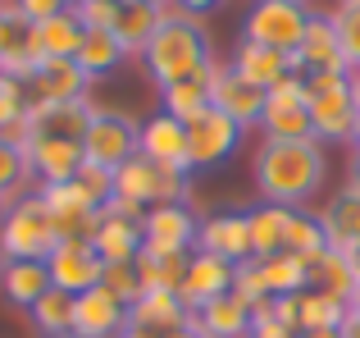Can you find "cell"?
I'll use <instances>...</instances> for the list:
<instances>
[{"mask_svg":"<svg viewBox=\"0 0 360 338\" xmlns=\"http://www.w3.org/2000/svg\"><path fill=\"white\" fill-rule=\"evenodd\" d=\"M324 178H328V156L324 142H315V137H306V142H260V151H255V187L274 206L306 211V201L324 187Z\"/></svg>","mask_w":360,"mask_h":338,"instance_id":"1","label":"cell"},{"mask_svg":"<svg viewBox=\"0 0 360 338\" xmlns=\"http://www.w3.org/2000/svg\"><path fill=\"white\" fill-rule=\"evenodd\" d=\"M146 73L155 78V87H174V82L196 78L201 69L214 64L210 32L201 27V18H160V32L146 46Z\"/></svg>","mask_w":360,"mask_h":338,"instance_id":"2","label":"cell"},{"mask_svg":"<svg viewBox=\"0 0 360 338\" xmlns=\"http://www.w3.org/2000/svg\"><path fill=\"white\" fill-rule=\"evenodd\" d=\"M60 242L51 224V211H46L41 192L23 196L18 206H9L0 215V256L5 261H46Z\"/></svg>","mask_w":360,"mask_h":338,"instance_id":"3","label":"cell"},{"mask_svg":"<svg viewBox=\"0 0 360 338\" xmlns=\"http://www.w3.org/2000/svg\"><path fill=\"white\" fill-rule=\"evenodd\" d=\"M260 133H264V142H306V137H315V124H310V73L306 69H288V78L269 92L264 115H260Z\"/></svg>","mask_w":360,"mask_h":338,"instance_id":"4","label":"cell"},{"mask_svg":"<svg viewBox=\"0 0 360 338\" xmlns=\"http://www.w3.org/2000/svg\"><path fill=\"white\" fill-rule=\"evenodd\" d=\"M115 196L141 206V211H150V206H178V201L192 196V178L183 169H169V165L146 161V156H132L128 165L115 169Z\"/></svg>","mask_w":360,"mask_h":338,"instance_id":"5","label":"cell"},{"mask_svg":"<svg viewBox=\"0 0 360 338\" xmlns=\"http://www.w3.org/2000/svg\"><path fill=\"white\" fill-rule=\"evenodd\" d=\"M356 106L352 73H310V124L319 142H352Z\"/></svg>","mask_w":360,"mask_h":338,"instance_id":"6","label":"cell"},{"mask_svg":"<svg viewBox=\"0 0 360 338\" xmlns=\"http://www.w3.org/2000/svg\"><path fill=\"white\" fill-rule=\"evenodd\" d=\"M310 27V9L306 5H292V0H255L246 9V23H242V42L255 46H269L278 55H292L301 46Z\"/></svg>","mask_w":360,"mask_h":338,"instance_id":"7","label":"cell"},{"mask_svg":"<svg viewBox=\"0 0 360 338\" xmlns=\"http://www.w3.org/2000/svg\"><path fill=\"white\" fill-rule=\"evenodd\" d=\"M137 142H141V124L123 110H96L82 133V161L87 165H101V169H119L137 156Z\"/></svg>","mask_w":360,"mask_h":338,"instance_id":"8","label":"cell"},{"mask_svg":"<svg viewBox=\"0 0 360 338\" xmlns=\"http://www.w3.org/2000/svg\"><path fill=\"white\" fill-rule=\"evenodd\" d=\"M246 128L233 124L224 110H201L196 119H187V156H192V169H214L229 156H238Z\"/></svg>","mask_w":360,"mask_h":338,"instance_id":"9","label":"cell"},{"mask_svg":"<svg viewBox=\"0 0 360 338\" xmlns=\"http://www.w3.org/2000/svg\"><path fill=\"white\" fill-rule=\"evenodd\" d=\"M51 211V224L60 233V242H91L101 229V206L82 192L78 183H55V187H37Z\"/></svg>","mask_w":360,"mask_h":338,"instance_id":"10","label":"cell"},{"mask_svg":"<svg viewBox=\"0 0 360 338\" xmlns=\"http://www.w3.org/2000/svg\"><path fill=\"white\" fill-rule=\"evenodd\" d=\"M196 229H201V220L187 211V201H178V206H150L146 220H141L146 251H165V256L196 251Z\"/></svg>","mask_w":360,"mask_h":338,"instance_id":"11","label":"cell"},{"mask_svg":"<svg viewBox=\"0 0 360 338\" xmlns=\"http://www.w3.org/2000/svg\"><path fill=\"white\" fill-rule=\"evenodd\" d=\"M46 270H51V288L82 297L87 288L101 284L105 261L96 256V247H91V242H55V251L46 256Z\"/></svg>","mask_w":360,"mask_h":338,"instance_id":"12","label":"cell"},{"mask_svg":"<svg viewBox=\"0 0 360 338\" xmlns=\"http://www.w3.org/2000/svg\"><path fill=\"white\" fill-rule=\"evenodd\" d=\"M196 251H210V256L229 261V265L251 261V224H246V211L205 215L201 229H196Z\"/></svg>","mask_w":360,"mask_h":338,"instance_id":"13","label":"cell"},{"mask_svg":"<svg viewBox=\"0 0 360 338\" xmlns=\"http://www.w3.org/2000/svg\"><path fill=\"white\" fill-rule=\"evenodd\" d=\"M91 115H96L91 101H32L27 128H32V137H51V142H82Z\"/></svg>","mask_w":360,"mask_h":338,"instance_id":"14","label":"cell"},{"mask_svg":"<svg viewBox=\"0 0 360 338\" xmlns=\"http://www.w3.org/2000/svg\"><path fill=\"white\" fill-rule=\"evenodd\" d=\"M128 306L105 288H87L82 297H73V334L78 338H119L128 330Z\"/></svg>","mask_w":360,"mask_h":338,"instance_id":"15","label":"cell"},{"mask_svg":"<svg viewBox=\"0 0 360 338\" xmlns=\"http://www.w3.org/2000/svg\"><path fill=\"white\" fill-rule=\"evenodd\" d=\"M233 270H238V265L210 256V251H192V261H187V279H183V288H178L183 306H187V311H201V306L229 297L233 293Z\"/></svg>","mask_w":360,"mask_h":338,"instance_id":"16","label":"cell"},{"mask_svg":"<svg viewBox=\"0 0 360 338\" xmlns=\"http://www.w3.org/2000/svg\"><path fill=\"white\" fill-rule=\"evenodd\" d=\"M137 156L192 174V156H187V124H183V119H174V115H165V110H160V115H150L146 124H141Z\"/></svg>","mask_w":360,"mask_h":338,"instance_id":"17","label":"cell"},{"mask_svg":"<svg viewBox=\"0 0 360 338\" xmlns=\"http://www.w3.org/2000/svg\"><path fill=\"white\" fill-rule=\"evenodd\" d=\"M128 320L137 325V330L155 334V338H169V334H178V330H187V325H192V311L183 306V297H178V293L146 288V293L128 306Z\"/></svg>","mask_w":360,"mask_h":338,"instance_id":"18","label":"cell"},{"mask_svg":"<svg viewBox=\"0 0 360 338\" xmlns=\"http://www.w3.org/2000/svg\"><path fill=\"white\" fill-rule=\"evenodd\" d=\"M292 55L306 64V73H352V64L342 60V42H338L333 14H310V27Z\"/></svg>","mask_w":360,"mask_h":338,"instance_id":"19","label":"cell"},{"mask_svg":"<svg viewBox=\"0 0 360 338\" xmlns=\"http://www.w3.org/2000/svg\"><path fill=\"white\" fill-rule=\"evenodd\" d=\"M264 101H269V92L251 87V82L238 78V73H233L229 64L219 69V78H214V96H210V106H214V110H224V115H229L233 124H242V128H260Z\"/></svg>","mask_w":360,"mask_h":338,"instance_id":"20","label":"cell"},{"mask_svg":"<svg viewBox=\"0 0 360 338\" xmlns=\"http://www.w3.org/2000/svg\"><path fill=\"white\" fill-rule=\"evenodd\" d=\"M27 165H32L37 187L73 183L82 169V142H51V137H32L27 142Z\"/></svg>","mask_w":360,"mask_h":338,"instance_id":"21","label":"cell"},{"mask_svg":"<svg viewBox=\"0 0 360 338\" xmlns=\"http://www.w3.org/2000/svg\"><path fill=\"white\" fill-rule=\"evenodd\" d=\"M91 78L78 69V60H41L27 78L32 101H87Z\"/></svg>","mask_w":360,"mask_h":338,"instance_id":"22","label":"cell"},{"mask_svg":"<svg viewBox=\"0 0 360 338\" xmlns=\"http://www.w3.org/2000/svg\"><path fill=\"white\" fill-rule=\"evenodd\" d=\"M91 247H96V256L105 261V265H132V261L141 256V247H146L141 220H119V215L101 211V229H96V238H91Z\"/></svg>","mask_w":360,"mask_h":338,"instance_id":"23","label":"cell"},{"mask_svg":"<svg viewBox=\"0 0 360 338\" xmlns=\"http://www.w3.org/2000/svg\"><path fill=\"white\" fill-rule=\"evenodd\" d=\"M319 224H324V238L333 251H352L360 242V187L347 183L333 201L319 211Z\"/></svg>","mask_w":360,"mask_h":338,"instance_id":"24","label":"cell"},{"mask_svg":"<svg viewBox=\"0 0 360 338\" xmlns=\"http://www.w3.org/2000/svg\"><path fill=\"white\" fill-rule=\"evenodd\" d=\"M229 69L238 73V78H246L251 87L274 92L283 78H288V55L269 51V46H255V42H238V51H233Z\"/></svg>","mask_w":360,"mask_h":338,"instance_id":"25","label":"cell"},{"mask_svg":"<svg viewBox=\"0 0 360 338\" xmlns=\"http://www.w3.org/2000/svg\"><path fill=\"white\" fill-rule=\"evenodd\" d=\"M219 69L224 64L214 60L210 69H201L196 78H187V82H174V87H165L160 92V106H165V115H174V119H196L201 110H210V96H214V78H219Z\"/></svg>","mask_w":360,"mask_h":338,"instance_id":"26","label":"cell"},{"mask_svg":"<svg viewBox=\"0 0 360 338\" xmlns=\"http://www.w3.org/2000/svg\"><path fill=\"white\" fill-rule=\"evenodd\" d=\"M82 37H87V27H82V18L73 14V9L46 18V23H32V42H37V55H41V60H73Z\"/></svg>","mask_w":360,"mask_h":338,"instance_id":"27","label":"cell"},{"mask_svg":"<svg viewBox=\"0 0 360 338\" xmlns=\"http://www.w3.org/2000/svg\"><path fill=\"white\" fill-rule=\"evenodd\" d=\"M0 288H5V302L32 311V306L51 293V270H46V261H5Z\"/></svg>","mask_w":360,"mask_h":338,"instance_id":"28","label":"cell"},{"mask_svg":"<svg viewBox=\"0 0 360 338\" xmlns=\"http://www.w3.org/2000/svg\"><path fill=\"white\" fill-rule=\"evenodd\" d=\"M192 325L205 338H251V306L229 293V297H219V302L192 311Z\"/></svg>","mask_w":360,"mask_h":338,"instance_id":"29","label":"cell"},{"mask_svg":"<svg viewBox=\"0 0 360 338\" xmlns=\"http://www.w3.org/2000/svg\"><path fill=\"white\" fill-rule=\"evenodd\" d=\"M110 32L119 37V46L128 55H146L150 37L160 32V5H141V0H123L119 5V18Z\"/></svg>","mask_w":360,"mask_h":338,"instance_id":"30","label":"cell"},{"mask_svg":"<svg viewBox=\"0 0 360 338\" xmlns=\"http://www.w3.org/2000/svg\"><path fill=\"white\" fill-rule=\"evenodd\" d=\"M73 60H78V69L96 82V78H105V73H115L119 64L128 60V51L119 46V37L110 32V27H87V37H82V46H78Z\"/></svg>","mask_w":360,"mask_h":338,"instance_id":"31","label":"cell"},{"mask_svg":"<svg viewBox=\"0 0 360 338\" xmlns=\"http://www.w3.org/2000/svg\"><path fill=\"white\" fill-rule=\"evenodd\" d=\"M288 220H292V211H288V206H274V201H260L255 211H246V224H251V256L255 261L283 251Z\"/></svg>","mask_w":360,"mask_h":338,"instance_id":"32","label":"cell"},{"mask_svg":"<svg viewBox=\"0 0 360 338\" xmlns=\"http://www.w3.org/2000/svg\"><path fill=\"white\" fill-rule=\"evenodd\" d=\"M306 270H310V288H315V293H328V297H338V302H347V297H352L356 270H352V261H347V251H333V247H328L324 256L306 261Z\"/></svg>","mask_w":360,"mask_h":338,"instance_id":"33","label":"cell"},{"mask_svg":"<svg viewBox=\"0 0 360 338\" xmlns=\"http://www.w3.org/2000/svg\"><path fill=\"white\" fill-rule=\"evenodd\" d=\"M187 261H192V251H183V256H165V251H146V247H141V256L132 261V265H137V279H141V293H146V288L178 293L183 279H187Z\"/></svg>","mask_w":360,"mask_h":338,"instance_id":"34","label":"cell"},{"mask_svg":"<svg viewBox=\"0 0 360 338\" xmlns=\"http://www.w3.org/2000/svg\"><path fill=\"white\" fill-rule=\"evenodd\" d=\"M260 275H264V288H269V297H297L310 288V270L301 256H292V251H274V256L260 261Z\"/></svg>","mask_w":360,"mask_h":338,"instance_id":"35","label":"cell"},{"mask_svg":"<svg viewBox=\"0 0 360 338\" xmlns=\"http://www.w3.org/2000/svg\"><path fill=\"white\" fill-rule=\"evenodd\" d=\"M342 325H347V302H338V297H328V293H315V288L297 293V330L301 334L342 330Z\"/></svg>","mask_w":360,"mask_h":338,"instance_id":"36","label":"cell"},{"mask_svg":"<svg viewBox=\"0 0 360 338\" xmlns=\"http://www.w3.org/2000/svg\"><path fill=\"white\" fill-rule=\"evenodd\" d=\"M27 183H32L27 151H18V146H0V215H5L9 206H18L23 196H32Z\"/></svg>","mask_w":360,"mask_h":338,"instance_id":"37","label":"cell"},{"mask_svg":"<svg viewBox=\"0 0 360 338\" xmlns=\"http://www.w3.org/2000/svg\"><path fill=\"white\" fill-rule=\"evenodd\" d=\"M283 251H292V256L301 261H315L328 251V238H324V224H319V215L310 211H292L288 220V238H283Z\"/></svg>","mask_w":360,"mask_h":338,"instance_id":"38","label":"cell"},{"mask_svg":"<svg viewBox=\"0 0 360 338\" xmlns=\"http://www.w3.org/2000/svg\"><path fill=\"white\" fill-rule=\"evenodd\" d=\"M27 315H32L37 334H46V338L73 334V293H60V288H51V293H46Z\"/></svg>","mask_w":360,"mask_h":338,"instance_id":"39","label":"cell"},{"mask_svg":"<svg viewBox=\"0 0 360 338\" xmlns=\"http://www.w3.org/2000/svg\"><path fill=\"white\" fill-rule=\"evenodd\" d=\"M333 27H338V42H342V60L352 64V73H360V5H338Z\"/></svg>","mask_w":360,"mask_h":338,"instance_id":"40","label":"cell"},{"mask_svg":"<svg viewBox=\"0 0 360 338\" xmlns=\"http://www.w3.org/2000/svg\"><path fill=\"white\" fill-rule=\"evenodd\" d=\"M233 297H242L246 306H260L264 297H269V288H264V275H260V261H242L238 270H233Z\"/></svg>","mask_w":360,"mask_h":338,"instance_id":"41","label":"cell"},{"mask_svg":"<svg viewBox=\"0 0 360 338\" xmlns=\"http://www.w3.org/2000/svg\"><path fill=\"white\" fill-rule=\"evenodd\" d=\"M27 106H32V92H27V82L5 78V73H0V128L14 124V119H27Z\"/></svg>","mask_w":360,"mask_h":338,"instance_id":"42","label":"cell"},{"mask_svg":"<svg viewBox=\"0 0 360 338\" xmlns=\"http://www.w3.org/2000/svg\"><path fill=\"white\" fill-rule=\"evenodd\" d=\"M101 288H105V293H115L123 306H132V302L141 297L137 265H105V275H101Z\"/></svg>","mask_w":360,"mask_h":338,"instance_id":"43","label":"cell"},{"mask_svg":"<svg viewBox=\"0 0 360 338\" xmlns=\"http://www.w3.org/2000/svg\"><path fill=\"white\" fill-rule=\"evenodd\" d=\"M73 183H78L96 206H105L110 196H115V169H101V165H87V161H82V169H78V178H73Z\"/></svg>","mask_w":360,"mask_h":338,"instance_id":"44","label":"cell"},{"mask_svg":"<svg viewBox=\"0 0 360 338\" xmlns=\"http://www.w3.org/2000/svg\"><path fill=\"white\" fill-rule=\"evenodd\" d=\"M119 5H123V0H78L73 14L82 18V27H115Z\"/></svg>","mask_w":360,"mask_h":338,"instance_id":"45","label":"cell"},{"mask_svg":"<svg viewBox=\"0 0 360 338\" xmlns=\"http://www.w3.org/2000/svg\"><path fill=\"white\" fill-rule=\"evenodd\" d=\"M14 9L27 18V23H46V18L64 14V9H69V0H14Z\"/></svg>","mask_w":360,"mask_h":338,"instance_id":"46","label":"cell"},{"mask_svg":"<svg viewBox=\"0 0 360 338\" xmlns=\"http://www.w3.org/2000/svg\"><path fill=\"white\" fill-rule=\"evenodd\" d=\"M251 338H297V330H288L283 320H251Z\"/></svg>","mask_w":360,"mask_h":338,"instance_id":"47","label":"cell"},{"mask_svg":"<svg viewBox=\"0 0 360 338\" xmlns=\"http://www.w3.org/2000/svg\"><path fill=\"white\" fill-rule=\"evenodd\" d=\"M174 5H178V9H183V14H187V18H201V14H210V9H214V5H219V0H174Z\"/></svg>","mask_w":360,"mask_h":338,"instance_id":"48","label":"cell"},{"mask_svg":"<svg viewBox=\"0 0 360 338\" xmlns=\"http://www.w3.org/2000/svg\"><path fill=\"white\" fill-rule=\"evenodd\" d=\"M356 82V96H360V73H352ZM352 151H360V106H356V124H352Z\"/></svg>","mask_w":360,"mask_h":338,"instance_id":"49","label":"cell"},{"mask_svg":"<svg viewBox=\"0 0 360 338\" xmlns=\"http://www.w3.org/2000/svg\"><path fill=\"white\" fill-rule=\"evenodd\" d=\"M347 315H352V320H360V279H356L352 297H347Z\"/></svg>","mask_w":360,"mask_h":338,"instance_id":"50","label":"cell"},{"mask_svg":"<svg viewBox=\"0 0 360 338\" xmlns=\"http://www.w3.org/2000/svg\"><path fill=\"white\" fill-rule=\"evenodd\" d=\"M297 338H342V330H310V334H297Z\"/></svg>","mask_w":360,"mask_h":338,"instance_id":"51","label":"cell"},{"mask_svg":"<svg viewBox=\"0 0 360 338\" xmlns=\"http://www.w3.org/2000/svg\"><path fill=\"white\" fill-rule=\"evenodd\" d=\"M342 338H360V320H352V315H347V325H342Z\"/></svg>","mask_w":360,"mask_h":338,"instance_id":"52","label":"cell"},{"mask_svg":"<svg viewBox=\"0 0 360 338\" xmlns=\"http://www.w3.org/2000/svg\"><path fill=\"white\" fill-rule=\"evenodd\" d=\"M119 338H155V334H146V330H137V325H128V330H123Z\"/></svg>","mask_w":360,"mask_h":338,"instance_id":"53","label":"cell"},{"mask_svg":"<svg viewBox=\"0 0 360 338\" xmlns=\"http://www.w3.org/2000/svg\"><path fill=\"white\" fill-rule=\"evenodd\" d=\"M169 338H205V334L196 330V325H187V330H178V334H169Z\"/></svg>","mask_w":360,"mask_h":338,"instance_id":"54","label":"cell"},{"mask_svg":"<svg viewBox=\"0 0 360 338\" xmlns=\"http://www.w3.org/2000/svg\"><path fill=\"white\" fill-rule=\"evenodd\" d=\"M347 261H352V270H356V279H360V242H356L352 251H347Z\"/></svg>","mask_w":360,"mask_h":338,"instance_id":"55","label":"cell"},{"mask_svg":"<svg viewBox=\"0 0 360 338\" xmlns=\"http://www.w3.org/2000/svg\"><path fill=\"white\" fill-rule=\"evenodd\" d=\"M352 183L360 187V151H352Z\"/></svg>","mask_w":360,"mask_h":338,"instance_id":"56","label":"cell"},{"mask_svg":"<svg viewBox=\"0 0 360 338\" xmlns=\"http://www.w3.org/2000/svg\"><path fill=\"white\" fill-rule=\"evenodd\" d=\"M141 5H165V0H141Z\"/></svg>","mask_w":360,"mask_h":338,"instance_id":"57","label":"cell"},{"mask_svg":"<svg viewBox=\"0 0 360 338\" xmlns=\"http://www.w3.org/2000/svg\"><path fill=\"white\" fill-rule=\"evenodd\" d=\"M338 5H360V0H338Z\"/></svg>","mask_w":360,"mask_h":338,"instance_id":"58","label":"cell"},{"mask_svg":"<svg viewBox=\"0 0 360 338\" xmlns=\"http://www.w3.org/2000/svg\"><path fill=\"white\" fill-rule=\"evenodd\" d=\"M292 5H306V9H310V0H292Z\"/></svg>","mask_w":360,"mask_h":338,"instance_id":"59","label":"cell"},{"mask_svg":"<svg viewBox=\"0 0 360 338\" xmlns=\"http://www.w3.org/2000/svg\"><path fill=\"white\" fill-rule=\"evenodd\" d=\"M73 5H78V0H69V9H73Z\"/></svg>","mask_w":360,"mask_h":338,"instance_id":"60","label":"cell"},{"mask_svg":"<svg viewBox=\"0 0 360 338\" xmlns=\"http://www.w3.org/2000/svg\"><path fill=\"white\" fill-rule=\"evenodd\" d=\"M64 338H78V334H64Z\"/></svg>","mask_w":360,"mask_h":338,"instance_id":"61","label":"cell"}]
</instances>
